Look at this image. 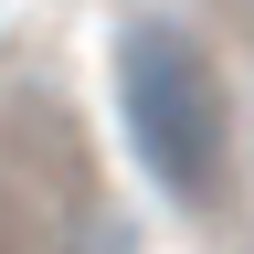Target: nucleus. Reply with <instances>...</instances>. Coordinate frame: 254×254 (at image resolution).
Instances as JSON below:
<instances>
[{
  "label": "nucleus",
  "instance_id": "f03ea898",
  "mask_svg": "<svg viewBox=\"0 0 254 254\" xmlns=\"http://www.w3.org/2000/svg\"><path fill=\"white\" fill-rule=\"evenodd\" d=\"M0 254H11V222H0Z\"/></svg>",
  "mask_w": 254,
  "mask_h": 254
},
{
  "label": "nucleus",
  "instance_id": "7ed1b4c3",
  "mask_svg": "<svg viewBox=\"0 0 254 254\" xmlns=\"http://www.w3.org/2000/svg\"><path fill=\"white\" fill-rule=\"evenodd\" d=\"M85 254H117V244H85Z\"/></svg>",
  "mask_w": 254,
  "mask_h": 254
},
{
  "label": "nucleus",
  "instance_id": "20e7f679",
  "mask_svg": "<svg viewBox=\"0 0 254 254\" xmlns=\"http://www.w3.org/2000/svg\"><path fill=\"white\" fill-rule=\"evenodd\" d=\"M244 32H254V0H244Z\"/></svg>",
  "mask_w": 254,
  "mask_h": 254
},
{
  "label": "nucleus",
  "instance_id": "f257e3e1",
  "mask_svg": "<svg viewBox=\"0 0 254 254\" xmlns=\"http://www.w3.org/2000/svg\"><path fill=\"white\" fill-rule=\"evenodd\" d=\"M117 117H127L138 170L170 190L180 212H201L222 190V170H233V106H222L212 53L190 43L180 21H127L117 32Z\"/></svg>",
  "mask_w": 254,
  "mask_h": 254
}]
</instances>
